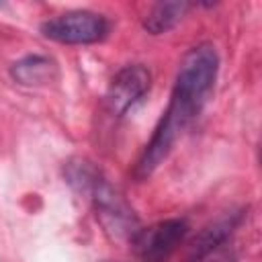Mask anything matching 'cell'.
Masks as SVG:
<instances>
[{
  "label": "cell",
  "mask_w": 262,
  "mask_h": 262,
  "mask_svg": "<svg viewBox=\"0 0 262 262\" xmlns=\"http://www.w3.org/2000/svg\"><path fill=\"white\" fill-rule=\"evenodd\" d=\"M190 4L184 0H170L154 4L143 16V29L151 35H162L172 31L188 12Z\"/></svg>",
  "instance_id": "8"
},
{
  "label": "cell",
  "mask_w": 262,
  "mask_h": 262,
  "mask_svg": "<svg viewBox=\"0 0 262 262\" xmlns=\"http://www.w3.org/2000/svg\"><path fill=\"white\" fill-rule=\"evenodd\" d=\"M111 31L106 16L92 10H70L41 23L43 37L66 45H90L102 41Z\"/></svg>",
  "instance_id": "3"
},
{
  "label": "cell",
  "mask_w": 262,
  "mask_h": 262,
  "mask_svg": "<svg viewBox=\"0 0 262 262\" xmlns=\"http://www.w3.org/2000/svg\"><path fill=\"white\" fill-rule=\"evenodd\" d=\"M244 213L242 211H229L221 217H217L215 221H211L207 227H203L199 231V235L192 239L190 244V254L188 258H194V256H201L225 242H229V235L233 233V229L239 225Z\"/></svg>",
  "instance_id": "7"
},
{
  "label": "cell",
  "mask_w": 262,
  "mask_h": 262,
  "mask_svg": "<svg viewBox=\"0 0 262 262\" xmlns=\"http://www.w3.org/2000/svg\"><path fill=\"white\" fill-rule=\"evenodd\" d=\"M94 203L96 217L104 231L115 239H131L139 229V219L125 196L106 180L102 174L86 192Z\"/></svg>",
  "instance_id": "2"
},
{
  "label": "cell",
  "mask_w": 262,
  "mask_h": 262,
  "mask_svg": "<svg viewBox=\"0 0 262 262\" xmlns=\"http://www.w3.org/2000/svg\"><path fill=\"white\" fill-rule=\"evenodd\" d=\"M10 76L23 86H43L57 78V63L41 53H31L10 66Z\"/></svg>",
  "instance_id": "6"
},
{
  "label": "cell",
  "mask_w": 262,
  "mask_h": 262,
  "mask_svg": "<svg viewBox=\"0 0 262 262\" xmlns=\"http://www.w3.org/2000/svg\"><path fill=\"white\" fill-rule=\"evenodd\" d=\"M104 262H106V260H104Z\"/></svg>",
  "instance_id": "10"
},
{
  "label": "cell",
  "mask_w": 262,
  "mask_h": 262,
  "mask_svg": "<svg viewBox=\"0 0 262 262\" xmlns=\"http://www.w3.org/2000/svg\"><path fill=\"white\" fill-rule=\"evenodd\" d=\"M151 86V74L141 63L123 66L111 80L106 90L108 111L117 117H123L133 104H137Z\"/></svg>",
  "instance_id": "5"
},
{
  "label": "cell",
  "mask_w": 262,
  "mask_h": 262,
  "mask_svg": "<svg viewBox=\"0 0 262 262\" xmlns=\"http://www.w3.org/2000/svg\"><path fill=\"white\" fill-rule=\"evenodd\" d=\"M186 233L188 223L184 219H164L149 227H139L129 244L141 262H164L178 250Z\"/></svg>",
  "instance_id": "4"
},
{
  "label": "cell",
  "mask_w": 262,
  "mask_h": 262,
  "mask_svg": "<svg viewBox=\"0 0 262 262\" xmlns=\"http://www.w3.org/2000/svg\"><path fill=\"white\" fill-rule=\"evenodd\" d=\"M237 260V254L233 250V246H229L227 242L201 254V256H194V258H188L186 262H235Z\"/></svg>",
  "instance_id": "9"
},
{
  "label": "cell",
  "mask_w": 262,
  "mask_h": 262,
  "mask_svg": "<svg viewBox=\"0 0 262 262\" xmlns=\"http://www.w3.org/2000/svg\"><path fill=\"white\" fill-rule=\"evenodd\" d=\"M217 72L219 55L211 43H199L182 55L168 108L162 113L149 141L145 143L135 164V176L139 180L149 178L160 168L186 125L203 111L209 94L213 92Z\"/></svg>",
  "instance_id": "1"
}]
</instances>
